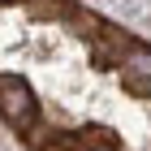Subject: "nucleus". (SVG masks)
<instances>
[{
	"mask_svg": "<svg viewBox=\"0 0 151 151\" xmlns=\"http://www.w3.org/2000/svg\"><path fill=\"white\" fill-rule=\"evenodd\" d=\"M0 116L13 129H35L39 121V99L17 73H0Z\"/></svg>",
	"mask_w": 151,
	"mask_h": 151,
	"instance_id": "obj_1",
	"label": "nucleus"
},
{
	"mask_svg": "<svg viewBox=\"0 0 151 151\" xmlns=\"http://www.w3.org/2000/svg\"><path fill=\"white\" fill-rule=\"evenodd\" d=\"M65 151H116V142L108 138L104 129H86V134H78V138L65 142Z\"/></svg>",
	"mask_w": 151,
	"mask_h": 151,
	"instance_id": "obj_2",
	"label": "nucleus"
},
{
	"mask_svg": "<svg viewBox=\"0 0 151 151\" xmlns=\"http://www.w3.org/2000/svg\"><path fill=\"white\" fill-rule=\"evenodd\" d=\"M125 69H129V73H142V78H151V47H129Z\"/></svg>",
	"mask_w": 151,
	"mask_h": 151,
	"instance_id": "obj_3",
	"label": "nucleus"
}]
</instances>
